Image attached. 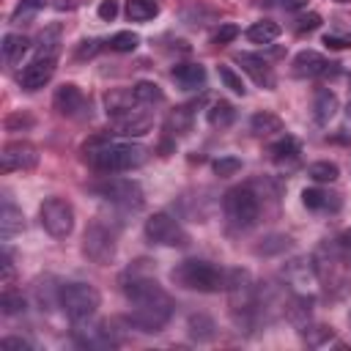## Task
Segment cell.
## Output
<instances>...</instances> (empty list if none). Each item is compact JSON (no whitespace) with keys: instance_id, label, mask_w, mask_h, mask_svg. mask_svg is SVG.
Here are the masks:
<instances>
[{"instance_id":"6da1fadb","label":"cell","mask_w":351,"mask_h":351,"mask_svg":"<svg viewBox=\"0 0 351 351\" xmlns=\"http://www.w3.org/2000/svg\"><path fill=\"white\" fill-rule=\"evenodd\" d=\"M148 261H137L134 266H129V271L121 280L123 296L132 302V313L126 315V324L140 329V332H162V326L170 321L176 304L170 299V293L145 271Z\"/></svg>"},{"instance_id":"7a4b0ae2","label":"cell","mask_w":351,"mask_h":351,"mask_svg":"<svg viewBox=\"0 0 351 351\" xmlns=\"http://www.w3.org/2000/svg\"><path fill=\"white\" fill-rule=\"evenodd\" d=\"M85 162L99 173H123L143 167L148 162V148L140 143H110L96 137L85 145Z\"/></svg>"},{"instance_id":"3957f363","label":"cell","mask_w":351,"mask_h":351,"mask_svg":"<svg viewBox=\"0 0 351 351\" xmlns=\"http://www.w3.org/2000/svg\"><path fill=\"white\" fill-rule=\"evenodd\" d=\"M225 291H228V304H230V315H233L236 326L252 329L261 315V293H258V285L250 277V271H241V269L228 271Z\"/></svg>"},{"instance_id":"277c9868","label":"cell","mask_w":351,"mask_h":351,"mask_svg":"<svg viewBox=\"0 0 351 351\" xmlns=\"http://www.w3.org/2000/svg\"><path fill=\"white\" fill-rule=\"evenodd\" d=\"M107 115H110V123L115 129V134H126V137H137V134H145L154 123V118L143 110V104L129 93L123 90H112L107 93Z\"/></svg>"},{"instance_id":"5b68a950","label":"cell","mask_w":351,"mask_h":351,"mask_svg":"<svg viewBox=\"0 0 351 351\" xmlns=\"http://www.w3.org/2000/svg\"><path fill=\"white\" fill-rule=\"evenodd\" d=\"M170 280L186 291H197V293H217L225 291L228 285V271H222L219 266H214L211 261H200V258H186L181 261L173 271Z\"/></svg>"},{"instance_id":"8992f818","label":"cell","mask_w":351,"mask_h":351,"mask_svg":"<svg viewBox=\"0 0 351 351\" xmlns=\"http://www.w3.org/2000/svg\"><path fill=\"white\" fill-rule=\"evenodd\" d=\"M99 304H101V296L90 282H63L58 291V307L71 318V324L93 318Z\"/></svg>"},{"instance_id":"52a82bcc","label":"cell","mask_w":351,"mask_h":351,"mask_svg":"<svg viewBox=\"0 0 351 351\" xmlns=\"http://www.w3.org/2000/svg\"><path fill=\"white\" fill-rule=\"evenodd\" d=\"M222 211H225V219L230 222V228L247 230L261 217V200L252 192V186H233L222 197Z\"/></svg>"},{"instance_id":"ba28073f","label":"cell","mask_w":351,"mask_h":351,"mask_svg":"<svg viewBox=\"0 0 351 351\" xmlns=\"http://www.w3.org/2000/svg\"><path fill=\"white\" fill-rule=\"evenodd\" d=\"M90 192L121 211H140L145 203L143 186L132 178H104V181L90 184Z\"/></svg>"},{"instance_id":"9c48e42d","label":"cell","mask_w":351,"mask_h":351,"mask_svg":"<svg viewBox=\"0 0 351 351\" xmlns=\"http://www.w3.org/2000/svg\"><path fill=\"white\" fill-rule=\"evenodd\" d=\"M145 239L159 247H186L189 244V233L167 211H156L145 219Z\"/></svg>"},{"instance_id":"30bf717a","label":"cell","mask_w":351,"mask_h":351,"mask_svg":"<svg viewBox=\"0 0 351 351\" xmlns=\"http://www.w3.org/2000/svg\"><path fill=\"white\" fill-rule=\"evenodd\" d=\"M38 219L49 236L66 239L74 230V206L63 197H47L38 208Z\"/></svg>"},{"instance_id":"8fae6325","label":"cell","mask_w":351,"mask_h":351,"mask_svg":"<svg viewBox=\"0 0 351 351\" xmlns=\"http://www.w3.org/2000/svg\"><path fill=\"white\" fill-rule=\"evenodd\" d=\"M82 252L93 263H110L115 258V230H110L104 222H90L82 236Z\"/></svg>"},{"instance_id":"7c38bea8","label":"cell","mask_w":351,"mask_h":351,"mask_svg":"<svg viewBox=\"0 0 351 351\" xmlns=\"http://www.w3.org/2000/svg\"><path fill=\"white\" fill-rule=\"evenodd\" d=\"M71 337H74V343L80 348H112V346H118L110 324H93L90 318L74 321Z\"/></svg>"},{"instance_id":"4fadbf2b","label":"cell","mask_w":351,"mask_h":351,"mask_svg":"<svg viewBox=\"0 0 351 351\" xmlns=\"http://www.w3.org/2000/svg\"><path fill=\"white\" fill-rule=\"evenodd\" d=\"M38 165V148L27 140H14L5 143L0 151V167L3 173H14V170H33Z\"/></svg>"},{"instance_id":"5bb4252c","label":"cell","mask_w":351,"mask_h":351,"mask_svg":"<svg viewBox=\"0 0 351 351\" xmlns=\"http://www.w3.org/2000/svg\"><path fill=\"white\" fill-rule=\"evenodd\" d=\"M55 66H58V58L55 55H33V60L25 66V71L19 74V85L22 90H38L44 88L52 74H55Z\"/></svg>"},{"instance_id":"9a60e30c","label":"cell","mask_w":351,"mask_h":351,"mask_svg":"<svg viewBox=\"0 0 351 351\" xmlns=\"http://www.w3.org/2000/svg\"><path fill=\"white\" fill-rule=\"evenodd\" d=\"M52 107L66 118H85L88 115V99L74 82H63L60 88H55Z\"/></svg>"},{"instance_id":"2e32d148","label":"cell","mask_w":351,"mask_h":351,"mask_svg":"<svg viewBox=\"0 0 351 351\" xmlns=\"http://www.w3.org/2000/svg\"><path fill=\"white\" fill-rule=\"evenodd\" d=\"M250 77H252V82L255 85H261V88H266V90H271L274 85H277V80H274V71H271V66L261 58V55H252V52H239L236 58H233Z\"/></svg>"},{"instance_id":"e0dca14e","label":"cell","mask_w":351,"mask_h":351,"mask_svg":"<svg viewBox=\"0 0 351 351\" xmlns=\"http://www.w3.org/2000/svg\"><path fill=\"white\" fill-rule=\"evenodd\" d=\"M326 58L321 55V52H315V49H302L299 55H293V60H291V74L293 77H318V74H324L326 71Z\"/></svg>"},{"instance_id":"ac0fdd59","label":"cell","mask_w":351,"mask_h":351,"mask_svg":"<svg viewBox=\"0 0 351 351\" xmlns=\"http://www.w3.org/2000/svg\"><path fill=\"white\" fill-rule=\"evenodd\" d=\"M195 107H197V101L173 107V110L167 112V118H165V132H167L170 137H184V134H189V132H192V121H195Z\"/></svg>"},{"instance_id":"d6986e66","label":"cell","mask_w":351,"mask_h":351,"mask_svg":"<svg viewBox=\"0 0 351 351\" xmlns=\"http://www.w3.org/2000/svg\"><path fill=\"white\" fill-rule=\"evenodd\" d=\"M170 74H173L176 85H181L184 90H195V88L206 85V69L200 63H176Z\"/></svg>"},{"instance_id":"ffe728a7","label":"cell","mask_w":351,"mask_h":351,"mask_svg":"<svg viewBox=\"0 0 351 351\" xmlns=\"http://www.w3.org/2000/svg\"><path fill=\"white\" fill-rule=\"evenodd\" d=\"M302 203L310 211H337L340 208V195L329 192V189H321V186H310V189L302 192Z\"/></svg>"},{"instance_id":"44dd1931","label":"cell","mask_w":351,"mask_h":351,"mask_svg":"<svg viewBox=\"0 0 351 351\" xmlns=\"http://www.w3.org/2000/svg\"><path fill=\"white\" fill-rule=\"evenodd\" d=\"M337 112V96L329 90V88H318L315 90V99H313V118L315 123L326 126Z\"/></svg>"},{"instance_id":"7402d4cb","label":"cell","mask_w":351,"mask_h":351,"mask_svg":"<svg viewBox=\"0 0 351 351\" xmlns=\"http://www.w3.org/2000/svg\"><path fill=\"white\" fill-rule=\"evenodd\" d=\"M310 313H313V296H307V293H296V296L288 299V304H285V315H288V321H291L299 332L307 326Z\"/></svg>"},{"instance_id":"603a6c76","label":"cell","mask_w":351,"mask_h":351,"mask_svg":"<svg viewBox=\"0 0 351 351\" xmlns=\"http://www.w3.org/2000/svg\"><path fill=\"white\" fill-rule=\"evenodd\" d=\"M22 228H25V217H22V211H19L11 200H5V203H3V211H0V239L8 241L11 236L22 233Z\"/></svg>"},{"instance_id":"cb8c5ba5","label":"cell","mask_w":351,"mask_h":351,"mask_svg":"<svg viewBox=\"0 0 351 351\" xmlns=\"http://www.w3.org/2000/svg\"><path fill=\"white\" fill-rule=\"evenodd\" d=\"M206 121H208L214 129H228V126L236 121V107H233L230 101L219 99V101H214V104L206 110Z\"/></svg>"},{"instance_id":"d4e9b609","label":"cell","mask_w":351,"mask_h":351,"mask_svg":"<svg viewBox=\"0 0 351 351\" xmlns=\"http://www.w3.org/2000/svg\"><path fill=\"white\" fill-rule=\"evenodd\" d=\"M299 151H302V145H299V140L291 137V134H282L277 143L269 145V156H271L277 165H282V162H293V159L299 156Z\"/></svg>"},{"instance_id":"484cf974","label":"cell","mask_w":351,"mask_h":351,"mask_svg":"<svg viewBox=\"0 0 351 351\" xmlns=\"http://www.w3.org/2000/svg\"><path fill=\"white\" fill-rule=\"evenodd\" d=\"M27 38L25 36H19V33H5L3 36V60L8 63V66H14V63H19L22 60V55L27 52Z\"/></svg>"},{"instance_id":"4316f807","label":"cell","mask_w":351,"mask_h":351,"mask_svg":"<svg viewBox=\"0 0 351 351\" xmlns=\"http://www.w3.org/2000/svg\"><path fill=\"white\" fill-rule=\"evenodd\" d=\"M132 96L143 104V107H154V104H162L165 101V93L156 82H148V80H140L132 85Z\"/></svg>"},{"instance_id":"83f0119b","label":"cell","mask_w":351,"mask_h":351,"mask_svg":"<svg viewBox=\"0 0 351 351\" xmlns=\"http://www.w3.org/2000/svg\"><path fill=\"white\" fill-rule=\"evenodd\" d=\"M277 36H280V25L271 19H261V22H252L247 27V38L252 44H271Z\"/></svg>"},{"instance_id":"f1b7e54d","label":"cell","mask_w":351,"mask_h":351,"mask_svg":"<svg viewBox=\"0 0 351 351\" xmlns=\"http://www.w3.org/2000/svg\"><path fill=\"white\" fill-rule=\"evenodd\" d=\"M250 129H252L258 137H269V134H277V132H282V121H280L274 112L263 110V112H255V115H252V121H250Z\"/></svg>"},{"instance_id":"f546056e","label":"cell","mask_w":351,"mask_h":351,"mask_svg":"<svg viewBox=\"0 0 351 351\" xmlns=\"http://www.w3.org/2000/svg\"><path fill=\"white\" fill-rule=\"evenodd\" d=\"M36 55H60V27L52 25V27H44L38 41H36Z\"/></svg>"},{"instance_id":"4dcf8cb0","label":"cell","mask_w":351,"mask_h":351,"mask_svg":"<svg viewBox=\"0 0 351 351\" xmlns=\"http://www.w3.org/2000/svg\"><path fill=\"white\" fill-rule=\"evenodd\" d=\"M159 14V3L156 0H129L126 3V16L132 22H148Z\"/></svg>"},{"instance_id":"1f68e13d","label":"cell","mask_w":351,"mask_h":351,"mask_svg":"<svg viewBox=\"0 0 351 351\" xmlns=\"http://www.w3.org/2000/svg\"><path fill=\"white\" fill-rule=\"evenodd\" d=\"M307 176H310L315 184H332V181H337V176H340V167H337L335 162L324 159V162H313V165L307 167Z\"/></svg>"},{"instance_id":"d6a6232c","label":"cell","mask_w":351,"mask_h":351,"mask_svg":"<svg viewBox=\"0 0 351 351\" xmlns=\"http://www.w3.org/2000/svg\"><path fill=\"white\" fill-rule=\"evenodd\" d=\"M189 335L195 337V340H211L217 332V326H214V321L208 318V315H203V313H197V315H189Z\"/></svg>"},{"instance_id":"836d02e7","label":"cell","mask_w":351,"mask_h":351,"mask_svg":"<svg viewBox=\"0 0 351 351\" xmlns=\"http://www.w3.org/2000/svg\"><path fill=\"white\" fill-rule=\"evenodd\" d=\"M137 44H140V36L132 33V30H121V33H115L110 38V49L112 52H134Z\"/></svg>"},{"instance_id":"e575fe53","label":"cell","mask_w":351,"mask_h":351,"mask_svg":"<svg viewBox=\"0 0 351 351\" xmlns=\"http://www.w3.org/2000/svg\"><path fill=\"white\" fill-rule=\"evenodd\" d=\"M217 74H219V80H222V85H225L228 90H233V93H239V96H244V93H247V88H244L241 77H239L230 66H219V69H217Z\"/></svg>"},{"instance_id":"d590c367","label":"cell","mask_w":351,"mask_h":351,"mask_svg":"<svg viewBox=\"0 0 351 351\" xmlns=\"http://www.w3.org/2000/svg\"><path fill=\"white\" fill-rule=\"evenodd\" d=\"M211 167H214V173H217L219 178H230V176H236V173L241 170V159H239V156H219Z\"/></svg>"},{"instance_id":"8d00e7d4","label":"cell","mask_w":351,"mask_h":351,"mask_svg":"<svg viewBox=\"0 0 351 351\" xmlns=\"http://www.w3.org/2000/svg\"><path fill=\"white\" fill-rule=\"evenodd\" d=\"M0 310H3L5 315L22 313V310H25V299H22V293H14L11 288H5V291H3V299H0Z\"/></svg>"},{"instance_id":"74e56055","label":"cell","mask_w":351,"mask_h":351,"mask_svg":"<svg viewBox=\"0 0 351 351\" xmlns=\"http://www.w3.org/2000/svg\"><path fill=\"white\" fill-rule=\"evenodd\" d=\"M44 5H47V0H19V5L14 8V16H11V22L27 19V16H33L36 11H41Z\"/></svg>"},{"instance_id":"f35d334b","label":"cell","mask_w":351,"mask_h":351,"mask_svg":"<svg viewBox=\"0 0 351 351\" xmlns=\"http://www.w3.org/2000/svg\"><path fill=\"white\" fill-rule=\"evenodd\" d=\"M236 36H239V27H236L233 22H225V25H219V27L214 30L211 41H214L217 47H222V44H230V41H233Z\"/></svg>"},{"instance_id":"ab89813d","label":"cell","mask_w":351,"mask_h":351,"mask_svg":"<svg viewBox=\"0 0 351 351\" xmlns=\"http://www.w3.org/2000/svg\"><path fill=\"white\" fill-rule=\"evenodd\" d=\"M296 33H310V30H315V27H321V16L318 14H302V16H296Z\"/></svg>"},{"instance_id":"60d3db41","label":"cell","mask_w":351,"mask_h":351,"mask_svg":"<svg viewBox=\"0 0 351 351\" xmlns=\"http://www.w3.org/2000/svg\"><path fill=\"white\" fill-rule=\"evenodd\" d=\"M0 348L3 351H30L33 346L27 340H22V337H3L0 340Z\"/></svg>"},{"instance_id":"b9f144b4","label":"cell","mask_w":351,"mask_h":351,"mask_svg":"<svg viewBox=\"0 0 351 351\" xmlns=\"http://www.w3.org/2000/svg\"><path fill=\"white\" fill-rule=\"evenodd\" d=\"M99 16H101L104 22H112V19L118 16V0H101V3H99Z\"/></svg>"},{"instance_id":"7bdbcfd3","label":"cell","mask_w":351,"mask_h":351,"mask_svg":"<svg viewBox=\"0 0 351 351\" xmlns=\"http://www.w3.org/2000/svg\"><path fill=\"white\" fill-rule=\"evenodd\" d=\"M11 280H14V258L8 250H3V285L11 288Z\"/></svg>"},{"instance_id":"ee69618b","label":"cell","mask_w":351,"mask_h":351,"mask_svg":"<svg viewBox=\"0 0 351 351\" xmlns=\"http://www.w3.org/2000/svg\"><path fill=\"white\" fill-rule=\"evenodd\" d=\"M324 44H326L329 49H348V47H351V38H343V36L326 33V36H324Z\"/></svg>"},{"instance_id":"f6af8a7d","label":"cell","mask_w":351,"mask_h":351,"mask_svg":"<svg viewBox=\"0 0 351 351\" xmlns=\"http://www.w3.org/2000/svg\"><path fill=\"white\" fill-rule=\"evenodd\" d=\"M96 49H99V41L96 38H85V41H80L77 58H90V55H96Z\"/></svg>"},{"instance_id":"bcb514c9","label":"cell","mask_w":351,"mask_h":351,"mask_svg":"<svg viewBox=\"0 0 351 351\" xmlns=\"http://www.w3.org/2000/svg\"><path fill=\"white\" fill-rule=\"evenodd\" d=\"M85 0H52V8L55 11H77Z\"/></svg>"},{"instance_id":"7dc6e473","label":"cell","mask_w":351,"mask_h":351,"mask_svg":"<svg viewBox=\"0 0 351 351\" xmlns=\"http://www.w3.org/2000/svg\"><path fill=\"white\" fill-rule=\"evenodd\" d=\"M280 5H282L285 11H299V8L307 5V0H280Z\"/></svg>"},{"instance_id":"c3c4849f","label":"cell","mask_w":351,"mask_h":351,"mask_svg":"<svg viewBox=\"0 0 351 351\" xmlns=\"http://www.w3.org/2000/svg\"><path fill=\"white\" fill-rule=\"evenodd\" d=\"M340 244H343V250H348L351 252V228L343 233V239H340Z\"/></svg>"},{"instance_id":"681fc988","label":"cell","mask_w":351,"mask_h":351,"mask_svg":"<svg viewBox=\"0 0 351 351\" xmlns=\"http://www.w3.org/2000/svg\"><path fill=\"white\" fill-rule=\"evenodd\" d=\"M346 115H348V121H351V101H348V107H346Z\"/></svg>"},{"instance_id":"f907efd6","label":"cell","mask_w":351,"mask_h":351,"mask_svg":"<svg viewBox=\"0 0 351 351\" xmlns=\"http://www.w3.org/2000/svg\"><path fill=\"white\" fill-rule=\"evenodd\" d=\"M348 88H351V77H348Z\"/></svg>"}]
</instances>
